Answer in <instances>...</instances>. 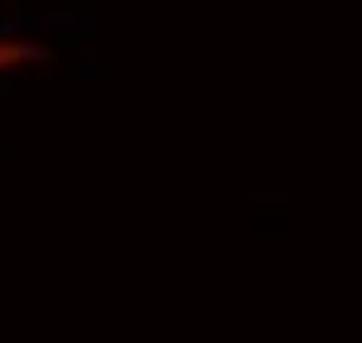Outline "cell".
<instances>
[{
  "label": "cell",
  "mask_w": 362,
  "mask_h": 343,
  "mask_svg": "<svg viewBox=\"0 0 362 343\" xmlns=\"http://www.w3.org/2000/svg\"><path fill=\"white\" fill-rule=\"evenodd\" d=\"M34 58H44V49L34 44V39H15V34H0V78L5 73H15V68H25Z\"/></svg>",
  "instance_id": "cell-1"
}]
</instances>
